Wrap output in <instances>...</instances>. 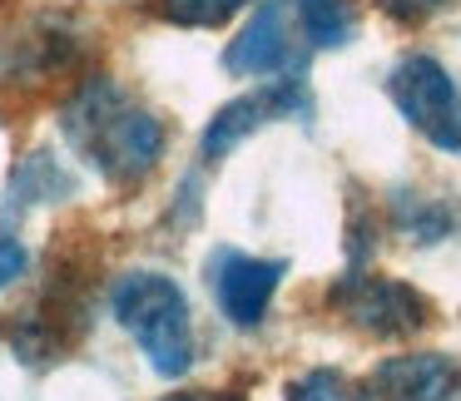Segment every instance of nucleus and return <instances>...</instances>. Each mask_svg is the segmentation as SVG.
<instances>
[{"label": "nucleus", "instance_id": "obj_8", "mask_svg": "<svg viewBox=\"0 0 461 401\" xmlns=\"http://www.w3.org/2000/svg\"><path fill=\"white\" fill-rule=\"evenodd\" d=\"M288 5L293 0H263L258 15L239 31V40L223 50V70L229 75H249V80H273L288 75L298 65V40L288 25Z\"/></svg>", "mask_w": 461, "mask_h": 401}, {"label": "nucleus", "instance_id": "obj_11", "mask_svg": "<svg viewBox=\"0 0 461 401\" xmlns=\"http://www.w3.org/2000/svg\"><path fill=\"white\" fill-rule=\"evenodd\" d=\"M249 0H159V15L169 25H189V31H209V25H223L243 11Z\"/></svg>", "mask_w": 461, "mask_h": 401}, {"label": "nucleus", "instance_id": "obj_6", "mask_svg": "<svg viewBox=\"0 0 461 401\" xmlns=\"http://www.w3.org/2000/svg\"><path fill=\"white\" fill-rule=\"evenodd\" d=\"M298 114H308V90H303V80L283 75V80L263 85L258 94H243V100L223 104V110L213 114L209 129H203V159L219 164L223 154H233L243 139H249V134H258L263 124L298 120Z\"/></svg>", "mask_w": 461, "mask_h": 401}, {"label": "nucleus", "instance_id": "obj_15", "mask_svg": "<svg viewBox=\"0 0 461 401\" xmlns=\"http://www.w3.org/2000/svg\"><path fill=\"white\" fill-rule=\"evenodd\" d=\"M164 401H243V397H233V391H174Z\"/></svg>", "mask_w": 461, "mask_h": 401}, {"label": "nucleus", "instance_id": "obj_12", "mask_svg": "<svg viewBox=\"0 0 461 401\" xmlns=\"http://www.w3.org/2000/svg\"><path fill=\"white\" fill-rule=\"evenodd\" d=\"M288 401H367V391H357L342 371L318 367V371H303V377L288 381Z\"/></svg>", "mask_w": 461, "mask_h": 401}, {"label": "nucleus", "instance_id": "obj_3", "mask_svg": "<svg viewBox=\"0 0 461 401\" xmlns=\"http://www.w3.org/2000/svg\"><path fill=\"white\" fill-rule=\"evenodd\" d=\"M328 302L342 322H352L357 332L382 337V342L417 337L431 322V302L411 282L387 278V272H348V278L332 282Z\"/></svg>", "mask_w": 461, "mask_h": 401}, {"label": "nucleus", "instance_id": "obj_2", "mask_svg": "<svg viewBox=\"0 0 461 401\" xmlns=\"http://www.w3.org/2000/svg\"><path fill=\"white\" fill-rule=\"evenodd\" d=\"M110 307L120 317V327L140 342V352L149 357V367L159 377H184L194 361V317L189 298L174 278L164 272H130L114 282Z\"/></svg>", "mask_w": 461, "mask_h": 401}, {"label": "nucleus", "instance_id": "obj_4", "mask_svg": "<svg viewBox=\"0 0 461 401\" xmlns=\"http://www.w3.org/2000/svg\"><path fill=\"white\" fill-rule=\"evenodd\" d=\"M387 94L402 110V120L427 144L461 154V85L451 80V70L441 60H431V55L397 60L387 75Z\"/></svg>", "mask_w": 461, "mask_h": 401}, {"label": "nucleus", "instance_id": "obj_10", "mask_svg": "<svg viewBox=\"0 0 461 401\" xmlns=\"http://www.w3.org/2000/svg\"><path fill=\"white\" fill-rule=\"evenodd\" d=\"M397 228L407 233L411 243H437L456 228V213L437 199H411V193H397Z\"/></svg>", "mask_w": 461, "mask_h": 401}, {"label": "nucleus", "instance_id": "obj_1", "mask_svg": "<svg viewBox=\"0 0 461 401\" xmlns=\"http://www.w3.org/2000/svg\"><path fill=\"white\" fill-rule=\"evenodd\" d=\"M65 139L75 144L90 169H100L110 183L130 189L144 183L164 159V124L149 104H140L134 94H124L114 80H85L70 94L60 114Z\"/></svg>", "mask_w": 461, "mask_h": 401}, {"label": "nucleus", "instance_id": "obj_14", "mask_svg": "<svg viewBox=\"0 0 461 401\" xmlns=\"http://www.w3.org/2000/svg\"><path fill=\"white\" fill-rule=\"evenodd\" d=\"M25 248H21V238H0V288H11L15 278H25Z\"/></svg>", "mask_w": 461, "mask_h": 401}, {"label": "nucleus", "instance_id": "obj_5", "mask_svg": "<svg viewBox=\"0 0 461 401\" xmlns=\"http://www.w3.org/2000/svg\"><path fill=\"white\" fill-rule=\"evenodd\" d=\"M283 272H288V263L278 258H249L239 248H219L209 258V288L233 327H258L273 307Z\"/></svg>", "mask_w": 461, "mask_h": 401}, {"label": "nucleus", "instance_id": "obj_9", "mask_svg": "<svg viewBox=\"0 0 461 401\" xmlns=\"http://www.w3.org/2000/svg\"><path fill=\"white\" fill-rule=\"evenodd\" d=\"M298 11V31L312 50H332V45H348L352 40V5L348 0H293Z\"/></svg>", "mask_w": 461, "mask_h": 401}, {"label": "nucleus", "instance_id": "obj_7", "mask_svg": "<svg viewBox=\"0 0 461 401\" xmlns=\"http://www.w3.org/2000/svg\"><path fill=\"white\" fill-rule=\"evenodd\" d=\"M367 401H461V361L447 352H402L372 367Z\"/></svg>", "mask_w": 461, "mask_h": 401}, {"label": "nucleus", "instance_id": "obj_13", "mask_svg": "<svg viewBox=\"0 0 461 401\" xmlns=\"http://www.w3.org/2000/svg\"><path fill=\"white\" fill-rule=\"evenodd\" d=\"M377 5L392 15V21H402V25H421V21H431L437 11H447L451 0H377Z\"/></svg>", "mask_w": 461, "mask_h": 401}]
</instances>
